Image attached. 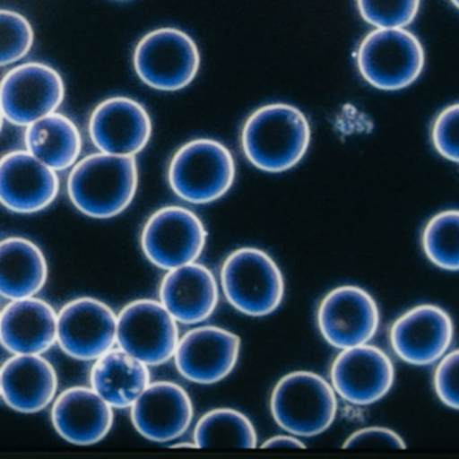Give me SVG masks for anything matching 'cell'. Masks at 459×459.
<instances>
[{"instance_id":"cell-1","label":"cell","mask_w":459,"mask_h":459,"mask_svg":"<svg viewBox=\"0 0 459 459\" xmlns=\"http://www.w3.org/2000/svg\"><path fill=\"white\" fill-rule=\"evenodd\" d=\"M311 128L307 117L290 104H270L247 119L241 144L247 160L265 173H284L307 152Z\"/></svg>"},{"instance_id":"cell-2","label":"cell","mask_w":459,"mask_h":459,"mask_svg":"<svg viewBox=\"0 0 459 459\" xmlns=\"http://www.w3.org/2000/svg\"><path fill=\"white\" fill-rule=\"evenodd\" d=\"M138 181L135 157L98 152L74 163L68 177V195L85 216L112 219L131 205Z\"/></svg>"},{"instance_id":"cell-3","label":"cell","mask_w":459,"mask_h":459,"mask_svg":"<svg viewBox=\"0 0 459 459\" xmlns=\"http://www.w3.org/2000/svg\"><path fill=\"white\" fill-rule=\"evenodd\" d=\"M168 177L173 192L186 203H214L224 197L235 182V160L220 142L195 139L174 154Z\"/></svg>"},{"instance_id":"cell-4","label":"cell","mask_w":459,"mask_h":459,"mask_svg":"<svg viewBox=\"0 0 459 459\" xmlns=\"http://www.w3.org/2000/svg\"><path fill=\"white\" fill-rule=\"evenodd\" d=\"M221 284L228 302L246 316H270L284 297V279L278 264L267 252L252 247L236 249L227 257Z\"/></svg>"},{"instance_id":"cell-5","label":"cell","mask_w":459,"mask_h":459,"mask_svg":"<svg viewBox=\"0 0 459 459\" xmlns=\"http://www.w3.org/2000/svg\"><path fill=\"white\" fill-rule=\"evenodd\" d=\"M276 423L300 437H316L326 431L337 413L334 389L313 372H292L276 384L271 396Z\"/></svg>"},{"instance_id":"cell-6","label":"cell","mask_w":459,"mask_h":459,"mask_svg":"<svg viewBox=\"0 0 459 459\" xmlns=\"http://www.w3.org/2000/svg\"><path fill=\"white\" fill-rule=\"evenodd\" d=\"M424 63L420 41L405 29H376L362 39L357 52L362 79L381 91L410 87L423 72Z\"/></svg>"},{"instance_id":"cell-7","label":"cell","mask_w":459,"mask_h":459,"mask_svg":"<svg viewBox=\"0 0 459 459\" xmlns=\"http://www.w3.org/2000/svg\"><path fill=\"white\" fill-rule=\"evenodd\" d=\"M201 56L192 37L179 29L162 28L144 36L134 52L139 79L152 90L176 92L192 84Z\"/></svg>"},{"instance_id":"cell-8","label":"cell","mask_w":459,"mask_h":459,"mask_svg":"<svg viewBox=\"0 0 459 459\" xmlns=\"http://www.w3.org/2000/svg\"><path fill=\"white\" fill-rule=\"evenodd\" d=\"M206 233L200 217L184 206H165L155 212L142 230L144 256L160 270L170 271L195 263L205 248Z\"/></svg>"},{"instance_id":"cell-9","label":"cell","mask_w":459,"mask_h":459,"mask_svg":"<svg viewBox=\"0 0 459 459\" xmlns=\"http://www.w3.org/2000/svg\"><path fill=\"white\" fill-rule=\"evenodd\" d=\"M64 99L63 77L47 64L15 66L0 82V109L15 126H29L57 112Z\"/></svg>"},{"instance_id":"cell-10","label":"cell","mask_w":459,"mask_h":459,"mask_svg":"<svg viewBox=\"0 0 459 459\" xmlns=\"http://www.w3.org/2000/svg\"><path fill=\"white\" fill-rule=\"evenodd\" d=\"M178 341L176 319L158 300H133L117 316V345L147 367L173 359Z\"/></svg>"},{"instance_id":"cell-11","label":"cell","mask_w":459,"mask_h":459,"mask_svg":"<svg viewBox=\"0 0 459 459\" xmlns=\"http://www.w3.org/2000/svg\"><path fill=\"white\" fill-rule=\"evenodd\" d=\"M117 316L103 300L82 297L57 313V343L66 356L95 361L117 343Z\"/></svg>"},{"instance_id":"cell-12","label":"cell","mask_w":459,"mask_h":459,"mask_svg":"<svg viewBox=\"0 0 459 459\" xmlns=\"http://www.w3.org/2000/svg\"><path fill=\"white\" fill-rule=\"evenodd\" d=\"M380 322L372 295L356 286L330 291L318 308V327L325 340L338 349L364 345L375 337Z\"/></svg>"},{"instance_id":"cell-13","label":"cell","mask_w":459,"mask_h":459,"mask_svg":"<svg viewBox=\"0 0 459 459\" xmlns=\"http://www.w3.org/2000/svg\"><path fill=\"white\" fill-rule=\"evenodd\" d=\"M60 192L57 171L28 150L0 158V205L14 213L33 214L49 208Z\"/></svg>"},{"instance_id":"cell-14","label":"cell","mask_w":459,"mask_h":459,"mask_svg":"<svg viewBox=\"0 0 459 459\" xmlns=\"http://www.w3.org/2000/svg\"><path fill=\"white\" fill-rule=\"evenodd\" d=\"M88 130L99 152L135 157L149 144L152 123L139 101L117 96L93 109Z\"/></svg>"},{"instance_id":"cell-15","label":"cell","mask_w":459,"mask_h":459,"mask_svg":"<svg viewBox=\"0 0 459 459\" xmlns=\"http://www.w3.org/2000/svg\"><path fill=\"white\" fill-rule=\"evenodd\" d=\"M394 381V364L389 357L367 343L343 349L332 365L333 389L351 404L378 402L391 391Z\"/></svg>"},{"instance_id":"cell-16","label":"cell","mask_w":459,"mask_h":459,"mask_svg":"<svg viewBox=\"0 0 459 459\" xmlns=\"http://www.w3.org/2000/svg\"><path fill=\"white\" fill-rule=\"evenodd\" d=\"M240 338L216 326L190 330L179 338L174 359L177 369L187 380L214 384L224 380L238 364Z\"/></svg>"},{"instance_id":"cell-17","label":"cell","mask_w":459,"mask_h":459,"mask_svg":"<svg viewBox=\"0 0 459 459\" xmlns=\"http://www.w3.org/2000/svg\"><path fill=\"white\" fill-rule=\"evenodd\" d=\"M130 408L136 431L152 442L178 439L193 420L189 394L171 381L150 383Z\"/></svg>"},{"instance_id":"cell-18","label":"cell","mask_w":459,"mask_h":459,"mask_svg":"<svg viewBox=\"0 0 459 459\" xmlns=\"http://www.w3.org/2000/svg\"><path fill=\"white\" fill-rule=\"evenodd\" d=\"M453 334V321L443 308L421 305L403 314L394 322L391 343L403 361L426 367L445 356Z\"/></svg>"},{"instance_id":"cell-19","label":"cell","mask_w":459,"mask_h":459,"mask_svg":"<svg viewBox=\"0 0 459 459\" xmlns=\"http://www.w3.org/2000/svg\"><path fill=\"white\" fill-rule=\"evenodd\" d=\"M52 423L72 445H96L111 431L114 408L91 386H72L53 400Z\"/></svg>"},{"instance_id":"cell-20","label":"cell","mask_w":459,"mask_h":459,"mask_svg":"<svg viewBox=\"0 0 459 459\" xmlns=\"http://www.w3.org/2000/svg\"><path fill=\"white\" fill-rule=\"evenodd\" d=\"M57 389V372L42 354H14L0 368V397L17 412H41Z\"/></svg>"},{"instance_id":"cell-21","label":"cell","mask_w":459,"mask_h":459,"mask_svg":"<svg viewBox=\"0 0 459 459\" xmlns=\"http://www.w3.org/2000/svg\"><path fill=\"white\" fill-rule=\"evenodd\" d=\"M57 342V313L37 297L10 300L0 311V343L13 354H44Z\"/></svg>"},{"instance_id":"cell-22","label":"cell","mask_w":459,"mask_h":459,"mask_svg":"<svg viewBox=\"0 0 459 459\" xmlns=\"http://www.w3.org/2000/svg\"><path fill=\"white\" fill-rule=\"evenodd\" d=\"M160 299L179 324H201L216 310L219 287L208 267L189 263L168 271L160 283Z\"/></svg>"},{"instance_id":"cell-23","label":"cell","mask_w":459,"mask_h":459,"mask_svg":"<svg viewBox=\"0 0 459 459\" xmlns=\"http://www.w3.org/2000/svg\"><path fill=\"white\" fill-rule=\"evenodd\" d=\"M150 384V370L123 349H114L95 359L91 388L112 408H130Z\"/></svg>"},{"instance_id":"cell-24","label":"cell","mask_w":459,"mask_h":459,"mask_svg":"<svg viewBox=\"0 0 459 459\" xmlns=\"http://www.w3.org/2000/svg\"><path fill=\"white\" fill-rule=\"evenodd\" d=\"M47 257L26 238L0 241V297L14 300L36 297L48 281Z\"/></svg>"},{"instance_id":"cell-25","label":"cell","mask_w":459,"mask_h":459,"mask_svg":"<svg viewBox=\"0 0 459 459\" xmlns=\"http://www.w3.org/2000/svg\"><path fill=\"white\" fill-rule=\"evenodd\" d=\"M26 150L55 171L68 170L79 160L82 138L65 115L53 112L26 126Z\"/></svg>"},{"instance_id":"cell-26","label":"cell","mask_w":459,"mask_h":459,"mask_svg":"<svg viewBox=\"0 0 459 459\" xmlns=\"http://www.w3.org/2000/svg\"><path fill=\"white\" fill-rule=\"evenodd\" d=\"M256 442L254 424L232 408H217L205 413L195 429L197 447L254 448Z\"/></svg>"},{"instance_id":"cell-27","label":"cell","mask_w":459,"mask_h":459,"mask_svg":"<svg viewBox=\"0 0 459 459\" xmlns=\"http://www.w3.org/2000/svg\"><path fill=\"white\" fill-rule=\"evenodd\" d=\"M424 254L429 262L445 271H458L459 268V213L446 211L429 220L424 228Z\"/></svg>"},{"instance_id":"cell-28","label":"cell","mask_w":459,"mask_h":459,"mask_svg":"<svg viewBox=\"0 0 459 459\" xmlns=\"http://www.w3.org/2000/svg\"><path fill=\"white\" fill-rule=\"evenodd\" d=\"M33 44V26L28 18L13 10H0V66L22 60Z\"/></svg>"},{"instance_id":"cell-29","label":"cell","mask_w":459,"mask_h":459,"mask_svg":"<svg viewBox=\"0 0 459 459\" xmlns=\"http://www.w3.org/2000/svg\"><path fill=\"white\" fill-rule=\"evenodd\" d=\"M362 20L377 29H404L413 22L420 0H357Z\"/></svg>"},{"instance_id":"cell-30","label":"cell","mask_w":459,"mask_h":459,"mask_svg":"<svg viewBox=\"0 0 459 459\" xmlns=\"http://www.w3.org/2000/svg\"><path fill=\"white\" fill-rule=\"evenodd\" d=\"M458 104L447 107L443 109L431 130L432 143L435 150L446 160L458 163Z\"/></svg>"},{"instance_id":"cell-31","label":"cell","mask_w":459,"mask_h":459,"mask_svg":"<svg viewBox=\"0 0 459 459\" xmlns=\"http://www.w3.org/2000/svg\"><path fill=\"white\" fill-rule=\"evenodd\" d=\"M458 351L446 354L435 370L434 386L437 397L453 410L459 408Z\"/></svg>"},{"instance_id":"cell-32","label":"cell","mask_w":459,"mask_h":459,"mask_svg":"<svg viewBox=\"0 0 459 459\" xmlns=\"http://www.w3.org/2000/svg\"><path fill=\"white\" fill-rule=\"evenodd\" d=\"M345 448H405L404 440L397 432L383 427H368L351 434Z\"/></svg>"},{"instance_id":"cell-33","label":"cell","mask_w":459,"mask_h":459,"mask_svg":"<svg viewBox=\"0 0 459 459\" xmlns=\"http://www.w3.org/2000/svg\"><path fill=\"white\" fill-rule=\"evenodd\" d=\"M264 448H306V446L291 435H278L263 445Z\"/></svg>"},{"instance_id":"cell-34","label":"cell","mask_w":459,"mask_h":459,"mask_svg":"<svg viewBox=\"0 0 459 459\" xmlns=\"http://www.w3.org/2000/svg\"><path fill=\"white\" fill-rule=\"evenodd\" d=\"M174 447H197V446H195V443H178Z\"/></svg>"},{"instance_id":"cell-35","label":"cell","mask_w":459,"mask_h":459,"mask_svg":"<svg viewBox=\"0 0 459 459\" xmlns=\"http://www.w3.org/2000/svg\"><path fill=\"white\" fill-rule=\"evenodd\" d=\"M4 114H2V109H0V131H2V128H4Z\"/></svg>"},{"instance_id":"cell-36","label":"cell","mask_w":459,"mask_h":459,"mask_svg":"<svg viewBox=\"0 0 459 459\" xmlns=\"http://www.w3.org/2000/svg\"><path fill=\"white\" fill-rule=\"evenodd\" d=\"M450 2L454 4V6L458 7V0H450Z\"/></svg>"}]
</instances>
